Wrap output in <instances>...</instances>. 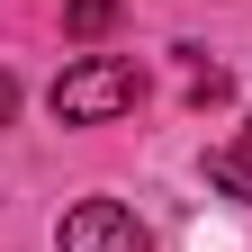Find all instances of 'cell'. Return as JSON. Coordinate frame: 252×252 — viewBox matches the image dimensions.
Here are the masks:
<instances>
[{
  "instance_id": "277c9868",
  "label": "cell",
  "mask_w": 252,
  "mask_h": 252,
  "mask_svg": "<svg viewBox=\"0 0 252 252\" xmlns=\"http://www.w3.org/2000/svg\"><path fill=\"white\" fill-rule=\"evenodd\" d=\"M126 0H63V36H108Z\"/></svg>"
},
{
  "instance_id": "5b68a950",
  "label": "cell",
  "mask_w": 252,
  "mask_h": 252,
  "mask_svg": "<svg viewBox=\"0 0 252 252\" xmlns=\"http://www.w3.org/2000/svg\"><path fill=\"white\" fill-rule=\"evenodd\" d=\"M189 99L216 108V99H225V72H216V63H189Z\"/></svg>"
},
{
  "instance_id": "3957f363",
  "label": "cell",
  "mask_w": 252,
  "mask_h": 252,
  "mask_svg": "<svg viewBox=\"0 0 252 252\" xmlns=\"http://www.w3.org/2000/svg\"><path fill=\"white\" fill-rule=\"evenodd\" d=\"M207 180L225 189V198H252V144H216L207 153Z\"/></svg>"
},
{
  "instance_id": "7a4b0ae2",
  "label": "cell",
  "mask_w": 252,
  "mask_h": 252,
  "mask_svg": "<svg viewBox=\"0 0 252 252\" xmlns=\"http://www.w3.org/2000/svg\"><path fill=\"white\" fill-rule=\"evenodd\" d=\"M54 243H63V252H153L144 225H135V207H117V198H81V207L54 225Z\"/></svg>"
},
{
  "instance_id": "6da1fadb",
  "label": "cell",
  "mask_w": 252,
  "mask_h": 252,
  "mask_svg": "<svg viewBox=\"0 0 252 252\" xmlns=\"http://www.w3.org/2000/svg\"><path fill=\"white\" fill-rule=\"evenodd\" d=\"M135 99H144L135 54H90V63H72V72H54V90H45V108L63 126H108V117H126Z\"/></svg>"
},
{
  "instance_id": "52a82bcc",
  "label": "cell",
  "mask_w": 252,
  "mask_h": 252,
  "mask_svg": "<svg viewBox=\"0 0 252 252\" xmlns=\"http://www.w3.org/2000/svg\"><path fill=\"white\" fill-rule=\"evenodd\" d=\"M243 144H252V135H243Z\"/></svg>"
},
{
  "instance_id": "8992f818",
  "label": "cell",
  "mask_w": 252,
  "mask_h": 252,
  "mask_svg": "<svg viewBox=\"0 0 252 252\" xmlns=\"http://www.w3.org/2000/svg\"><path fill=\"white\" fill-rule=\"evenodd\" d=\"M9 108H18V81H9V72H0V126H9Z\"/></svg>"
}]
</instances>
